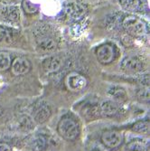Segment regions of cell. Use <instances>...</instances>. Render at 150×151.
Returning a JSON list of instances; mask_svg holds the SVG:
<instances>
[{
    "label": "cell",
    "mask_w": 150,
    "mask_h": 151,
    "mask_svg": "<svg viewBox=\"0 0 150 151\" xmlns=\"http://www.w3.org/2000/svg\"><path fill=\"white\" fill-rule=\"evenodd\" d=\"M122 26L125 31L136 37H142L147 34L146 24L139 17L128 15L122 20Z\"/></svg>",
    "instance_id": "cell-1"
},
{
    "label": "cell",
    "mask_w": 150,
    "mask_h": 151,
    "mask_svg": "<svg viewBox=\"0 0 150 151\" xmlns=\"http://www.w3.org/2000/svg\"><path fill=\"white\" fill-rule=\"evenodd\" d=\"M58 133L66 140H74L80 135L79 124L71 117H63L57 126Z\"/></svg>",
    "instance_id": "cell-2"
},
{
    "label": "cell",
    "mask_w": 150,
    "mask_h": 151,
    "mask_svg": "<svg viewBox=\"0 0 150 151\" xmlns=\"http://www.w3.org/2000/svg\"><path fill=\"white\" fill-rule=\"evenodd\" d=\"M64 84L69 91L77 92L86 88L88 85V80L84 75L80 73L72 72L65 76Z\"/></svg>",
    "instance_id": "cell-3"
},
{
    "label": "cell",
    "mask_w": 150,
    "mask_h": 151,
    "mask_svg": "<svg viewBox=\"0 0 150 151\" xmlns=\"http://www.w3.org/2000/svg\"><path fill=\"white\" fill-rule=\"evenodd\" d=\"M96 56L98 61L101 64L107 65L116 60L118 56V52L113 45L107 43L100 45L96 49Z\"/></svg>",
    "instance_id": "cell-4"
},
{
    "label": "cell",
    "mask_w": 150,
    "mask_h": 151,
    "mask_svg": "<svg viewBox=\"0 0 150 151\" xmlns=\"http://www.w3.org/2000/svg\"><path fill=\"white\" fill-rule=\"evenodd\" d=\"M100 139L102 144L108 148H118L124 141L123 133L117 129H108L101 134Z\"/></svg>",
    "instance_id": "cell-5"
},
{
    "label": "cell",
    "mask_w": 150,
    "mask_h": 151,
    "mask_svg": "<svg viewBox=\"0 0 150 151\" xmlns=\"http://www.w3.org/2000/svg\"><path fill=\"white\" fill-rule=\"evenodd\" d=\"M121 69L128 73H138L143 71V63L135 56H127L121 62Z\"/></svg>",
    "instance_id": "cell-6"
},
{
    "label": "cell",
    "mask_w": 150,
    "mask_h": 151,
    "mask_svg": "<svg viewBox=\"0 0 150 151\" xmlns=\"http://www.w3.org/2000/svg\"><path fill=\"white\" fill-rule=\"evenodd\" d=\"M11 72L15 76L26 74L31 70V63L24 57H17L12 62Z\"/></svg>",
    "instance_id": "cell-7"
},
{
    "label": "cell",
    "mask_w": 150,
    "mask_h": 151,
    "mask_svg": "<svg viewBox=\"0 0 150 151\" xmlns=\"http://www.w3.org/2000/svg\"><path fill=\"white\" fill-rule=\"evenodd\" d=\"M38 47L43 52H52L57 48V41L48 34H41L36 38Z\"/></svg>",
    "instance_id": "cell-8"
},
{
    "label": "cell",
    "mask_w": 150,
    "mask_h": 151,
    "mask_svg": "<svg viewBox=\"0 0 150 151\" xmlns=\"http://www.w3.org/2000/svg\"><path fill=\"white\" fill-rule=\"evenodd\" d=\"M100 116L111 118L116 116L118 113L119 107L118 103L114 101H103L100 104H99Z\"/></svg>",
    "instance_id": "cell-9"
},
{
    "label": "cell",
    "mask_w": 150,
    "mask_h": 151,
    "mask_svg": "<svg viewBox=\"0 0 150 151\" xmlns=\"http://www.w3.org/2000/svg\"><path fill=\"white\" fill-rule=\"evenodd\" d=\"M62 65V61L59 56H49L43 62V69L46 73H54L58 72Z\"/></svg>",
    "instance_id": "cell-10"
},
{
    "label": "cell",
    "mask_w": 150,
    "mask_h": 151,
    "mask_svg": "<svg viewBox=\"0 0 150 151\" xmlns=\"http://www.w3.org/2000/svg\"><path fill=\"white\" fill-rule=\"evenodd\" d=\"M67 15L72 19H81L87 13V9L84 6L80 3H71L66 7Z\"/></svg>",
    "instance_id": "cell-11"
},
{
    "label": "cell",
    "mask_w": 150,
    "mask_h": 151,
    "mask_svg": "<svg viewBox=\"0 0 150 151\" xmlns=\"http://www.w3.org/2000/svg\"><path fill=\"white\" fill-rule=\"evenodd\" d=\"M15 40V34L13 30L6 26L0 25V45H10Z\"/></svg>",
    "instance_id": "cell-12"
},
{
    "label": "cell",
    "mask_w": 150,
    "mask_h": 151,
    "mask_svg": "<svg viewBox=\"0 0 150 151\" xmlns=\"http://www.w3.org/2000/svg\"><path fill=\"white\" fill-rule=\"evenodd\" d=\"M83 115L87 120H95L101 117L99 104H87L83 109Z\"/></svg>",
    "instance_id": "cell-13"
},
{
    "label": "cell",
    "mask_w": 150,
    "mask_h": 151,
    "mask_svg": "<svg viewBox=\"0 0 150 151\" xmlns=\"http://www.w3.org/2000/svg\"><path fill=\"white\" fill-rule=\"evenodd\" d=\"M51 116V109L46 104L40 105L34 112V119L39 123L45 122Z\"/></svg>",
    "instance_id": "cell-14"
},
{
    "label": "cell",
    "mask_w": 150,
    "mask_h": 151,
    "mask_svg": "<svg viewBox=\"0 0 150 151\" xmlns=\"http://www.w3.org/2000/svg\"><path fill=\"white\" fill-rule=\"evenodd\" d=\"M2 16H3L5 20L9 21L11 23H14V22H17L18 21L20 14H19V11H18L17 7L9 6V7H6L2 11Z\"/></svg>",
    "instance_id": "cell-15"
},
{
    "label": "cell",
    "mask_w": 150,
    "mask_h": 151,
    "mask_svg": "<svg viewBox=\"0 0 150 151\" xmlns=\"http://www.w3.org/2000/svg\"><path fill=\"white\" fill-rule=\"evenodd\" d=\"M110 94L111 95V97L114 98V101L116 102H124L128 99V95L125 91V90L121 87H117L114 86L111 89V91H108Z\"/></svg>",
    "instance_id": "cell-16"
},
{
    "label": "cell",
    "mask_w": 150,
    "mask_h": 151,
    "mask_svg": "<svg viewBox=\"0 0 150 151\" xmlns=\"http://www.w3.org/2000/svg\"><path fill=\"white\" fill-rule=\"evenodd\" d=\"M120 6L125 10L129 12H136L140 8V0H119Z\"/></svg>",
    "instance_id": "cell-17"
},
{
    "label": "cell",
    "mask_w": 150,
    "mask_h": 151,
    "mask_svg": "<svg viewBox=\"0 0 150 151\" xmlns=\"http://www.w3.org/2000/svg\"><path fill=\"white\" fill-rule=\"evenodd\" d=\"M12 58L10 53L5 51L0 52V71H6L11 67Z\"/></svg>",
    "instance_id": "cell-18"
},
{
    "label": "cell",
    "mask_w": 150,
    "mask_h": 151,
    "mask_svg": "<svg viewBox=\"0 0 150 151\" xmlns=\"http://www.w3.org/2000/svg\"><path fill=\"white\" fill-rule=\"evenodd\" d=\"M145 150H146L145 143L140 139H133L129 141L124 148V151H145Z\"/></svg>",
    "instance_id": "cell-19"
},
{
    "label": "cell",
    "mask_w": 150,
    "mask_h": 151,
    "mask_svg": "<svg viewBox=\"0 0 150 151\" xmlns=\"http://www.w3.org/2000/svg\"><path fill=\"white\" fill-rule=\"evenodd\" d=\"M131 129L134 132L141 133V134H148L149 132V121L147 119L146 120H139L136 122L132 126Z\"/></svg>",
    "instance_id": "cell-20"
},
{
    "label": "cell",
    "mask_w": 150,
    "mask_h": 151,
    "mask_svg": "<svg viewBox=\"0 0 150 151\" xmlns=\"http://www.w3.org/2000/svg\"><path fill=\"white\" fill-rule=\"evenodd\" d=\"M47 145V140L45 139V137L43 135L37 136L34 141V151H43L45 149Z\"/></svg>",
    "instance_id": "cell-21"
},
{
    "label": "cell",
    "mask_w": 150,
    "mask_h": 151,
    "mask_svg": "<svg viewBox=\"0 0 150 151\" xmlns=\"http://www.w3.org/2000/svg\"><path fill=\"white\" fill-rule=\"evenodd\" d=\"M23 8L27 14H34L38 10V6L32 3L30 0H24L23 2Z\"/></svg>",
    "instance_id": "cell-22"
},
{
    "label": "cell",
    "mask_w": 150,
    "mask_h": 151,
    "mask_svg": "<svg viewBox=\"0 0 150 151\" xmlns=\"http://www.w3.org/2000/svg\"><path fill=\"white\" fill-rule=\"evenodd\" d=\"M137 95H138V98L139 101H141L143 102H148L149 101V92H148L147 88H143V89L139 90Z\"/></svg>",
    "instance_id": "cell-23"
},
{
    "label": "cell",
    "mask_w": 150,
    "mask_h": 151,
    "mask_svg": "<svg viewBox=\"0 0 150 151\" xmlns=\"http://www.w3.org/2000/svg\"><path fill=\"white\" fill-rule=\"evenodd\" d=\"M0 151H13L9 144L6 142H0Z\"/></svg>",
    "instance_id": "cell-24"
},
{
    "label": "cell",
    "mask_w": 150,
    "mask_h": 151,
    "mask_svg": "<svg viewBox=\"0 0 150 151\" xmlns=\"http://www.w3.org/2000/svg\"><path fill=\"white\" fill-rule=\"evenodd\" d=\"M2 1L4 3H7V4H10V3H13V2H15L16 0H2Z\"/></svg>",
    "instance_id": "cell-25"
},
{
    "label": "cell",
    "mask_w": 150,
    "mask_h": 151,
    "mask_svg": "<svg viewBox=\"0 0 150 151\" xmlns=\"http://www.w3.org/2000/svg\"><path fill=\"white\" fill-rule=\"evenodd\" d=\"M92 151H100V150H99V149H94V150H92Z\"/></svg>",
    "instance_id": "cell-26"
}]
</instances>
